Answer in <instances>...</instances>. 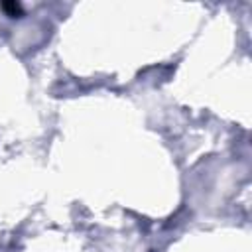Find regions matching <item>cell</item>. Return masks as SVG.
Segmentation results:
<instances>
[{
	"label": "cell",
	"instance_id": "obj_1",
	"mask_svg": "<svg viewBox=\"0 0 252 252\" xmlns=\"http://www.w3.org/2000/svg\"><path fill=\"white\" fill-rule=\"evenodd\" d=\"M0 8H2L8 16H20V14H22V6H20V2H2Z\"/></svg>",
	"mask_w": 252,
	"mask_h": 252
}]
</instances>
